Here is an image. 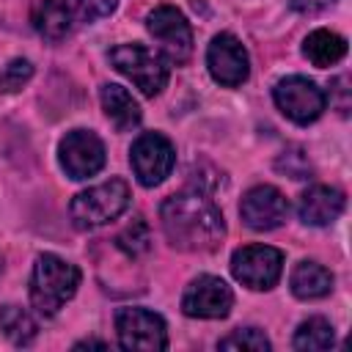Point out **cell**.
I'll use <instances>...</instances> for the list:
<instances>
[{
    "instance_id": "1",
    "label": "cell",
    "mask_w": 352,
    "mask_h": 352,
    "mask_svg": "<svg viewBox=\"0 0 352 352\" xmlns=\"http://www.w3.org/2000/svg\"><path fill=\"white\" fill-rule=\"evenodd\" d=\"M160 223L165 239L176 250L206 253L226 236V220L217 204L201 190H179L160 206Z\"/></svg>"
},
{
    "instance_id": "2",
    "label": "cell",
    "mask_w": 352,
    "mask_h": 352,
    "mask_svg": "<svg viewBox=\"0 0 352 352\" xmlns=\"http://www.w3.org/2000/svg\"><path fill=\"white\" fill-rule=\"evenodd\" d=\"M77 286L80 270L72 261L55 253H41L30 272V305L41 316H55L77 294Z\"/></svg>"
},
{
    "instance_id": "3",
    "label": "cell",
    "mask_w": 352,
    "mask_h": 352,
    "mask_svg": "<svg viewBox=\"0 0 352 352\" xmlns=\"http://www.w3.org/2000/svg\"><path fill=\"white\" fill-rule=\"evenodd\" d=\"M129 184L124 179H110L102 184H94L82 192H77L69 204V214L74 228L80 231H94L99 226H107L118 214L126 212L129 206Z\"/></svg>"
},
{
    "instance_id": "4",
    "label": "cell",
    "mask_w": 352,
    "mask_h": 352,
    "mask_svg": "<svg viewBox=\"0 0 352 352\" xmlns=\"http://www.w3.org/2000/svg\"><path fill=\"white\" fill-rule=\"evenodd\" d=\"M110 63L116 72H121L143 96H157L168 85V60L162 52L146 47V44H118L110 50Z\"/></svg>"
},
{
    "instance_id": "5",
    "label": "cell",
    "mask_w": 352,
    "mask_h": 352,
    "mask_svg": "<svg viewBox=\"0 0 352 352\" xmlns=\"http://www.w3.org/2000/svg\"><path fill=\"white\" fill-rule=\"evenodd\" d=\"M148 36L160 44V52L168 63H187L192 55V28L187 16L173 6H157L146 16Z\"/></svg>"
},
{
    "instance_id": "6",
    "label": "cell",
    "mask_w": 352,
    "mask_h": 352,
    "mask_svg": "<svg viewBox=\"0 0 352 352\" xmlns=\"http://www.w3.org/2000/svg\"><path fill=\"white\" fill-rule=\"evenodd\" d=\"M231 275L253 292H270L283 275V253L272 245L236 248L231 256Z\"/></svg>"
},
{
    "instance_id": "7",
    "label": "cell",
    "mask_w": 352,
    "mask_h": 352,
    "mask_svg": "<svg viewBox=\"0 0 352 352\" xmlns=\"http://www.w3.org/2000/svg\"><path fill=\"white\" fill-rule=\"evenodd\" d=\"M272 99H275V107L294 124L305 126V124H314L324 107H327V94L308 77H300V74H292V77H283L275 88H272Z\"/></svg>"
},
{
    "instance_id": "8",
    "label": "cell",
    "mask_w": 352,
    "mask_h": 352,
    "mask_svg": "<svg viewBox=\"0 0 352 352\" xmlns=\"http://www.w3.org/2000/svg\"><path fill=\"white\" fill-rule=\"evenodd\" d=\"M129 165L143 187H157L170 176L176 165V148L162 132H143L129 148Z\"/></svg>"
},
{
    "instance_id": "9",
    "label": "cell",
    "mask_w": 352,
    "mask_h": 352,
    "mask_svg": "<svg viewBox=\"0 0 352 352\" xmlns=\"http://www.w3.org/2000/svg\"><path fill=\"white\" fill-rule=\"evenodd\" d=\"M116 333L121 349H143V352L168 349L165 319L140 305H129L116 314Z\"/></svg>"
},
{
    "instance_id": "10",
    "label": "cell",
    "mask_w": 352,
    "mask_h": 352,
    "mask_svg": "<svg viewBox=\"0 0 352 352\" xmlns=\"http://www.w3.org/2000/svg\"><path fill=\"white\" fill-rule=\"evenodd\" d=\"M58 160L69 179L82 182L88 176H96L104 168V143L91 129H72L58 143Z\"/></svg>"
},
{
    "instance_id": "11",
    "label": "cell",
    "mask_w": 352,
    "mask_h": 352,
    "mask_svg": "<svg viewBox=\"0 0 352 352\" xmlns=\"http://www.w3.org/2000/svg\"><path fill=\"white\" fill-rule=\"evenodd\" d=\"M234 308L231 286L217 275H198L182 294V311L192 319H226Z\"/></svg>"
},
{
    "instance_id": "12",
    "label": "cell",
    "mask_w": 352,
    "mask_h": 352,
    "mask_svg": "<svg viewBox=\"0 0 352 352\" xmlns=\"http://www.w3.org/2000/svg\"><path fill=\"white\" fill-rule=\"evenodd\" d=\"M206 69L214 82L236 88L250 74V58L234 33H217L206 47Z\"/></svg>"
},
{
    "instance_id": "13",
    "label": "cell",
    "mask_w": 352,
    "mask_h": 352,
    "mask_svg": "<svg viewBox=\"0 0 352 352\" xmlns=\"http://www.w3.org/2000/svg\"><path fill=\"white\" fill-rule=\"evenodd\" d=\"M239 217L253 231H272L289 217V201L278 187L256 184L242 195Z\"/></svg>"
},
{
    "instance_id": "14",
    "label": "cell",
    "mask_w": 352,
    "mask_h": 352,
    "mask_svg": "<svg viewBox=\"0 0 352 352\" xmlns=\"http://www.w3.org/2000/svg\"><path fill=\"white\" fill-rule=\"evenodd\" d=\"M344 192L327 184H311L297 198V217L305 226H330L344 212Z\"/></svg>"
},
{
    "instance_id": "15",
    "label": "cell",
    "mask_w": 352,
    "mask_h": 352,
    "mask_svg": "<svg viewBox=\"0 0 352 352\" xmlns=\"http://www.w3.org/2000/svg\"><path fill=\"white\" fill-rule=\"evenodd\" d=\"M99 102H102L104 116L113 121V126H116L118 132H132V129L140 124V118H143L140 104L135 102V96H132L124 85H116V82L102 85Z\"/></svg>"
},
{
    "instance_id": "16",
    "label": "cell",
    "mask_w": 352,
    "mask_h": 352,
    "mask_svg": "<svg viewBox=\"0 0 352 352\" xmlns=\"http://www.w3.org/2000/svg\"><path fill=\"white\" fill-rule=\"evenodd\" d=\"M289 286L297 300H319L330 294L333 272L319 261H300L289 275Z\"/></svg>"
},
{
    "instance_id": "17",
    "label": "cell",
    "mask_w": 352,
    "mask_h": 352,
    "mask_svg": "<svg viewBox=\"0 0 352 352\" xmlns=\"http://www.w3.org/2000/svg\"><path fill=\"white\" fill-rule=\"evenodd\" d=\"M33 28L38 30L41 38L55 44L72 33L74 19L63 0H38V6L33 8Z\"/></svg>"
},
{
    "instance_id": "18",
    "label": "cell",
    "mask_w": 352,
    "mask_h": 352,
    "mask_svg": "<svg viewBox=\"0 0 352 352\" xmlns=\"http://www.w3.org/2000/svg\"><path fill=\"white\" fill-rule=\"evenodd\" d=\"M302 55L316 66V69H327L336 66L344 55H346V38L333 33V30H314L308 33V38L302 41Z\"/></svg>"
},
{
    "instance_id": "19",
    "label": "cell",
    "mask_w": 352,
    "mask_h": 352,
    "mask_svg": "<svg viewBox=\"0 0 352 352\" xmlns=\"http://www.w3.org/2000/svg\"><path fill=\"white\" fill-rule=\"evenodd\" d=\"M333 344H336V330L324 316H311L300 322L292 341V346L300 352H322V349H330Z\"/></svg>"
},
{
    "instance_id": "20",
    "label": "cell",
    "mask_w": 352,
    "mask_h": 352,
    "mask_svg": "<svg viewBox=\"0 0 352 352\" xmlns=\"http://www.w3.org/2000/svg\"><path fill=\"white\" fill-rule=\"evenodd\" d=\"M0 330H3V336L11 344L28 346L36 338L38 324H36V319L25 308H19V305H3L0 308Z\"/></svg>"
},
{
    "instance_id": "21",
    "label": "cell",
    "mask_w": 352,
    "mask_h": 352,
    "mask_svg": "<svg viewBox=\"0 0 352 352\" xmlns=\"http://www.w3.org/2000/svg\"><path fill=\"white\" fill-rule=\"evenodd\" d=\"M74 25H91L96 19H104L116 11L118 0H63Z\"/></svg>"
},
{
    "instance_id": "22",
    "label": "cell",
    "mask_w": 352,
    "mask_h": 352,
    "mask_svg": "<svg viewBox=\"0 0 352 352\" xmlns=\"http://www.w3.org/2000/svg\"><path fill=\"white\" fill-rule=\"evenodd\" d=\"M217 346L220 349H234V352H242V349L245 352H267L270 349V338L258 327H239L231 336L220 338Z\"/></svg>"
},
{
    "instance_id": "23",
    "label": "cell",
    "mask_w": 352,
    "mask_h": 352,
    "mask_svg": "<svg viewBox=\"0 0 352 352\" xmlns=\"http://www.w3.org/2000/svg\"><path fill=\"white\" fill-rule=\"evenodd\" d=\"M116 245H118L129 258L143 256V253L151 248V234H148V226L143 223V217H135V223L126 226V228L116 236Z\"/></svg>"
},
{
    "instance_id": "24",
    "label": "cell",
    "mask_w": 352,
    "mask_h": 352,
    "mask_svg": "<svg viewBox=\"0 0 352 352\" xmlns=\"http://www.w3.org/2000/svg\"><path fill=\"white\" fill-rule=\"evenodd\" d=\"M33 77V66L25 58H14L0 72V94H16Z\"/></svg>"
},
{
    "instance_id": "25",
    "label": "cell",
    "mask_w": 352,
    "mask_h": 352,
    "mask_svg": "<svg viewBox=\"0 0 352 352\" xmlns=\"http://www.w3.org/2000/svg\"><path fill=\"white\" fill-rule=\"evenodd\" d=\"M336 0H289V6L297 11V14H319L324 11L327 6H333Z\"/></svg>"
},
{
    "instance_id": "26",
    "label": "cell",
    "mask_w": 352,
    "mask_h": 352,
    "mask_svg": "<svg viewBox=\"0 0 352 352\" xmlns=\"http://www.w3.org/2000/svg\"><path fill=\"white\" fill-rule=\"evenodd\" d=\"M74 349H110V344L99 341V338H85V341H77Z\"/></svg>"
},
{
    "instance_id": "27",
    "label": "cell",
    "mask_w": 352,
    "mask_h": 352,
    "mask_svg": "<svg viewBox=\"0 0 352 352\" xmlns=\"http://www.w3.org/2000/svg\"><path fill=\"white\" fill-rule=\"evenodd\" d=\"M0 272H3V258H0Z\"/></svg>"
}]
</instances>
